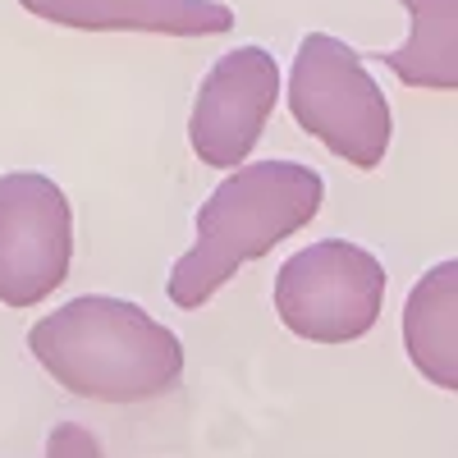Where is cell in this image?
Instances as JSON below:
<instances>
[{"instance_id": "obj_1", "label": "cell", "mask_w": 458, "mask_h": 458, "mask_svg": "<svg viewBox=\"0 0 458 458\" xmlns=\"http://www.w3.org/2000/svg\"><path fill=\"white\" fill-rule=\"evenodd\" d=\"M28 349L60 390L92 403H147L183 380V344L142 302L83 293L32 321Z\"/></svg>"}, {"instance_id": "obj_2", "label": "cell", "mask_w": 458, "mask_h": 458, "mask_svg": "<svg viewBox=\"0 0 458 458\" xmlns=\"http://www.w3.org/2000/svg\"><path fill=\"white\" fill-rule=\"evenodd\" d=\"M326 202V179L302 161H248L193 216V248L170 271V302L198 312L243 266L302 234Z\"/></svg>"}, {"instance_id": "obj_3", "label": "cell", "mask_w": 458, "mask_h": 458, "mask_svg": "<svg viewBox=\"0 0 458 458\" xmlns=\"http://www.w3.org/2000/svg\"><path fill=\"white\" fill-rule=\"evenodd\" d=\"M289 114L330 157L376 170L390 151L394 114L362 55L330 32H308L289 69Z\"/></svg>"}, {"instance_id": "obj_4", "label": "cell", "mask_w": 458, "mask_h": 458, "mask_svg": "<svg viewBox=\"0 0 458 458\" xmlns=\"http://www.w3.org/2000/svg\"><path fill=\"white\" fill-rule=\"evenodd\" d=\"M386 261L349 239H321L276 271V317L308 344H353L376 330L386 308Z\"/></svg>"}, {"instance_id": "obj_5", "label": "cell", "mask_w": 458, "mask_h": 458, "mask_svg": "<svg viewBox=\"0 0 458 458\" xmlns=\"http://www.w3.org/2000/svg\"><path fill=\"white\" fill-rule=\"evenodd\" d=\"M73 266V207L37 170L0 174V302L28 312L47 302Z\"/></svg>"}, {"instance_id": "obj_6", "label": "cell", "mask_w": 458, "mask_h": 458, "mask_svg": "<svg viewBox=\"0 0 458 458\" xmlns=\"http://www.w3.org/2000/svg\"><path fill=\"white\" fill-rule=\"evenodd\" d=\"M280 101V64L266 47H239L220 55L198 88L188 114V142L202 165L229 170L248 165L252 147L266 133V120Z\"/></svg>"}, {"instance_id": "obj_7", "label": "cell", "mask_w": 458, "mask_h": 458, "mask_svg": "<svg viewBox=\"0 0 458 458\" xmlns=\"http://www.w3.org/2000/svg\"><path fill=\"white\" fill-rule=\"evenodd\" d=\"M47 23L83 32H161V37H220L234 10L220 0H19Z\"/></svg>"}, {"instance_id": "obj_8", "label": "cell", "mask_w": 458, "mask_h": 458, "mask_svg": "<svg viewBox=\"0 0 458 458\" xmlns=\"http://www.w3.org/2000/svg\"><path fill=\"white\" fill-rule=\"evenodd\" d=\"M403 353L436 390L458 394V257L422 271L403 298Z\"/></svg>"}, {"instance_id": "obj_9", "label": "cell", "mask_w": 458, "mask_h": 458, "mask_svg": "<svg viewBox=\"0 0 458 458\" xmlns=\"http://www.w3.org/2000/svg\"><path fill=\"white\" fill-rule=\"evenodd\" d=\"M408 10V42L380 51L399 83L422 92H458V0H399Z\"/></svg>"}, {"instance_id": "obj_10", "label": "cell", "mask_w": 458, "mask_h": 458, "mask_svg": "<svg viewBox=\"0 0 458 458\" xmlns=\"http://www.w3.org/2000/svg\"><path fill=\"white\" fill-rule=\"evenodd\" d=\"M42 458H106V449H101V440H97L88 427L60 422V427H51Z\"/></svg>"}]
</instances>
